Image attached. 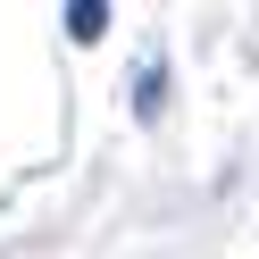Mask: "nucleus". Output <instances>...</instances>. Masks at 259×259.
<instances>
[{"label": "nucleus", "mask_w": 259, "mask_h": 259, "mask_svg": "<svg viewBox=\"0 0 259 259\" xmlns=\"http://www.w3.org/2000/svg\"><path fill=\"white\" fill-rule=\"evenodd\" d=\"M59 25H67V42H101V34H109V9H101V0H67Z\"/></svg>", "instance_id": "nucleus-2"}, {"label": "nucleus", "mask_w": 259, "mask_h": 259, "mask_svg": "<svg viewBox=\"0 0 259 259\" xmlns=\"http://www.w3.org/2000/svg\"><path fill=\"white\" fill-rule=\"evenodd\" d=\"M159 109H167V67H159V59H142V75H134V117L151 125Z\"/></svg>", "instance_id": "nucleus-1"}]
</instances>
